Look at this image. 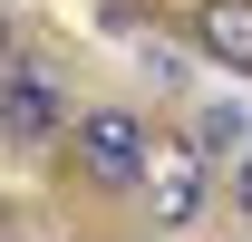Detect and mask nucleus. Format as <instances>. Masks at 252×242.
<instances>
[{
	"label": "nucleus",
	"mask_w": 252,
	"mask_h": 242,
	"mask_svg": "<svg viewBox=\"0 0 252 242\" xmlns=\"http://www.w3.org/2000/svg\"><path fill=\"white\" fill-rule=\"evenodd\" d=\"M194 49L233 78H252V0H204L194 10Z\"/></svg>",
	"instance_id": "4"
},
{
	"label": "nucleus",
	"mask_w": 252,
	"mask_h": 242,
	"mask_svg": "<svg viewBox=\"0 0 252 242\" xmlns=\"http://www.w3.org/2000/svg\"><path fill=\"white\" fill-rule=\"evenodd\" d=\"M20 68V30H10V10H0V78Z\"/></svg>",
	"instance_id": "7"
},
{
	"label": "nucleus",
	"mask_w": 252,
	"mask_h": 242,
	"mask_svg": "<svg viewBox=\"0 0 252 242\" xmlns=\"http://www.w3.org/2000/svg\"><path fill=\"white\" fill-rule=\"evenodd\" d=\"M233 204H243V223H252V146H243V165H233Z\"/></svg>",
	"instance_id": "6"
},
{
	"label": "nucleus",
	"mask_w": 252,
	"mask_h": 242,
	"mask_svg": "<svg viewBox=\"0 0 252 242\" xmlns=\"http://www.w3.org/2000/svg\"><path fill=\"white\" fill-rule=\"evenodd\" d=\"M136 194H146V213H156V233H185L194 213L214 204V155L194 146V136H156V146H146Z\"/></svg>",
	"instance_id": "2"
},
{
	"label": "nucleus",
	"mask_w": 252,
	"mask_h": 242,
	"mask_svg": "<svg viewBox=\"0 0 252 242\" xmlns=\"http://www.w3.org/2000/svg\"><path fill=\"white\" fill-rule=\"evenodd\" d=\"M146 146H156V126L136 117V107H68V155H78V175L97 194H136Z\"/></svg>",
	"instance_id": "1"
},
{
	"label": "nucleus",
	"mask_w": 252,
	"mask_h": 242,
	"mask_svg": "<svg viewBox=\"0 0 252 242\" xmlns=\"http://www.w3.org/2000/svg\"><path fill=\"white\" fill-rule=\"evenodd\" d=\"M49 136H68V97H59V78L39 59H20L10 78H0V146H49Z\"/></svg>",
	"instance_id": "3"
},
{
	"label": "nucleus",
	"mask_w": 252,
	"mask_h": 242,
	"mask_svg": "<svg viewBox=\"0 0 252 242\" xmlns=\"http://www.w3.org/2000/svg\"><path fill=\"white\" fill-rule=\"evenodd\" d=\"M194 146H204V155H243V146H252V117H243V107H204Z\"/></svg>",
	"instance_id": "5"
}]
</instances>
